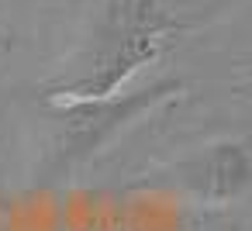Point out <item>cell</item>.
<instances>
[{"mask_svg": "<svg viewBox=\"0 0 252 231\" xmlns=\"http://www.w3.org/2000/svg\"><path fill=\"white\" fill-rule=\"evenodd\" d=\"M180 93H183V80L166 76V80L142 83L135 90H121L114 97L56 104L52 138L38 162V183L45 186L69 183L131 124H138L149 111H156L162 100H173Z\"/></svg>", "mask_w": 252, "mask_h": 231, "instance_id": "cell-2", "label": "cell"}, {"mask_svg": "<svg viewBox=\"0 0 252 231\" xmlns=\"http://www.w3.org/2000/svg\"><path fill=\"white\" fill-rule=\"evenodd\" d=\"M166 186L204 200V203H228L238 200L252 186V152L245 142L221 138L211 142L173 166H166Z\"/></svg>", "mask_w": 252, "mask_h": 231, "instance_id": "cell-3", "label": "cell"}, {"mask_svg": "<svg viewBox=\"0 0 252 231\" xmlns=\"http://www.w3.org/2000/svg\"><path fill=\"white\" fill-rule=\"evenodd\" d=\"M180 31L183 21L159 0H111L100 11L80 59L52 87H45V100L73 104L128 90V80L152 66Z\"/></svg>", "mask_w": 252, "mask_h": 231, "instance_id": "cell-1", "label": "cell"}]
</instances>
